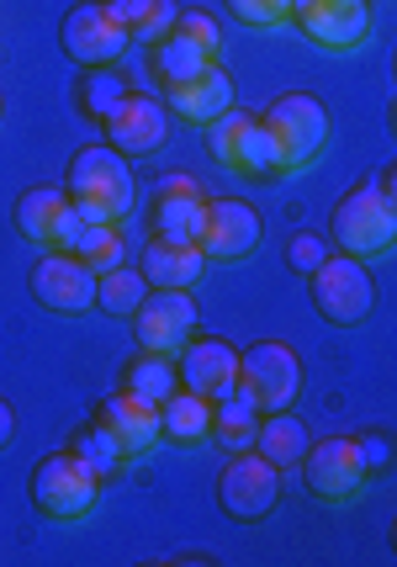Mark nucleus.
Listing matches in <instances>:
<instances>
[{
    "instance_id": "f257e3e1",
    "label": "nucleus",
    "mask_w": 397,
    "mask_h": 567,
    "mask_svg": "<svg viewBox=\"0 0 397 567\" xmlns=\"http://www.w3.org/2000/svg\"><path fill=\"white\" fill-rule=\"evenodd\" d=\"M64 197L85 223H127L133 202H138V181L112 144H85L70 159Z\"/></svg>"
},
{
    "instance_id": "f03ea898",
    "label": "nucleus",
    "mask_w": 397,
    "mask_h": 567,
    "mask_svg": "<svg viewBox=\"0 0 397 567\" xmlns=\"http://www.w3.org/2000/svg\"><path fill=\"white\" fill-rule=\"evenodd\" d=\"M328 239H334L339 255H355V260H382V255H393V245H397L393 186H382V181L349 186L345 197L334 202V213H328Z\"/></svg>"
},
{
    "instance_id": "7ed1b4c3",
    "label": "nucleus",
    "mask_w": 397,
    "mask_h": 567,
    "mask_svg": "<svg viewBox=\"0 0 397 567\" xmlns=\"http://www.w3.org/2000/svg\"><path fill=\"white\" fill-rule=\"evenodd\" d=\"M260 123H265V133H271L275 159H281V175L313 171L323 154H328V138H334L323 101L307 96V91H286V96H275L271 106L260 112Z\"/></svg>"
},
{
    "instance_id": "20e7f679",
    "label": "nucleus",
    "mask_w": 397,
    "mask_h": 567,
    "mask_svg": "<svg viewBox=\"0 0 397 567\" xmlns=\"http://www.w3.org/2000/svg\"><path fill=\"white\" fill-rule=\"evenodd\" d=\"M27 494H32V509L49 519V525H80V519H91V509H96L101 477L64 445V451H49L32 467V488Z\"/></svg>"
},
{
    "instance_id": "39448f33",
    "label": "nucleus",
    "mask_w": 397,
    "mask_h": 567,
    "mask_svg": "<svg viewBox=\"0 0 397 567\" xmlns=\"http://www.w3.org/2000/svg\"><path fill=\"white\" fill-rule=\"evenodd\" d=\"M207 154L223 171L249 175V181L281 175V159H275V144H271V133H265V123L254 112H239V106H228L223 117L207 123Z\"/></svg>"
},
{
    "instance_id": "423d86ee",
    "label": "nucleus",
    "mask_w": 397,
    "mask_h": 567,
    "mask_svg": "<svg viewBox=\"0 0 397 567\" xmlns=\"http://www.w3.org/2000/svg\"><path fill=\"white\" fill-rule=\"evenodd\" d=\"M281 504V467H271L260 451H228V467L218 472V509L239 525H260Z\"/></svg>"
},
{
    "instance_id": "0eeeda50",
    "label": "nucleus",
    "mask_w": 397,
    "mask_h": 567,
    "mask_svg": "<svg viewBox=\"0 0 397 567\" xmlns=\"http://www.w3.org/2000/svg\"><path fill=\"white\" fill-rule=\"evenodd\" d=\"M307 292H313V308L339 329L366 323L376 308V281L366 271V260H355V255H328L318 271L307 276Z\"/></svg>"
},
{
    "instance_id": "6e6552de",
    "label": "nucleus",
    "mask_w": 397,
    "mask_h": 567,
    "mask_svg": "<svg viewBox=\"0 0 397 567\" xmlns=\"http://www.w3.org/2000/svg\"><path fill=\"white\" fill-rule=\"evenodd\" d=\"M302 483H307V494L318 498V504H355V498L366 494V483H372V472H366V456H361V445L349 441V435H328V441L307 445L302 451Z\"/></svg>"
},
{
    "instance_id": "1a4fd4ad",
    "label": "nucleus",
    "mask_w": 397,
    "mask_h": 567,
    "mask_svg": "<svg viewBox=\"0 0 397 567\" xmlns=\"http://www.w3.org/2000/svg\"><path fill=\"white\" fill-rule=\"evenodd\" d=\"M239 388L254 398L260 414H275V409H292L302 393V361L292 346L281 340H260V346L239 350Z\"/></svg>"
},
{
    "instance_id": "9d476101",
    "label": "nucleus",
    "mask_w": 397,
    "mask_h": 567,
    "mask_svg": "<svg viewBox=\"0 0 397 567\" xmlns=\"http://www.w3.org/2000/svg\"><path fill=\"white\" fill-rule=\"evenodd\" d=\"M11 223H17V234H22L27 245L64 249V255L75 249L80 228H85V218L64 197V186H27L22 197H17V207H11Z\"/></svg>"
},
{
    "instance_id": "9b49d317",
    "label": "nucleus",
    "mask_w": 397,
    "mask_h": 567,
    "mask_svg": "<svg viewBox=\"0 0 397 567\" xmlns=\"http://www.w3.org/2000/svg\"><path fill=\"white\" fill-rule=\"evenodd\" d=\"M191 334H197V302L180 287H149L144 302L133 308V340H138V350L175 355Z\"/></svg>"
},
{
    "instance_id": "f8f14e48",
    "label": "nucleus",
    "mask_w": 397,
    "mask_h": 567,
    "mask_svg": "<svg viewBox=\"0 0 397 567\" xmlns=\"http://www.w3.org/2000/svg\"><path fill=\"white\" fill-rule=\"evenodd\" d=\"M59 43H64V53L75 59L80 70H96V64H117L133 38L101 0H80V6H70V17L59 27Z\"/></svg>"
},
{
    "instance_id": "ddd939ff",
    "label": "nucleus",
    "mask_w": 397,
    "mask_h": 567,
    "mask_svg": "<svg viewBox=\"0 0 397 567\" xmlns=\"http://www.w3.org/2000/svg\"><path fill=\"white\" fill-rule=\"evenodd\" d=\"M27 287H32V297L49 308V313H91L96 308V271L80 260V255H64V249H49L38 266H32V276H27Z\"/></svg>"
},
{
    "instance_id": "4468645a",
    "label": "nucleus",
    "mask_w": 397,
    "mask_h": 567,
    "mask_svg": "<svg viewBox=\"0 0 397 567\" xmlns=\"http://www.w3.org/2000/svg\"><path fill=\"white\" fill-rule=\"evenodd\" d=\"M101 127H106V144L117 148L123 159H144V154H159L170 144V112L149 91H127V101Z\"/></svg>"
},
{
    "instance_id": "2eb2a0df",
    "label": "nucleus",
    "mask_w": 397,
    "mask_h": 567,
    "mask_svg": "<svg viewBox=\"0 0 397 567\" xmlns=\"http://www.w3.org/2000/svg\"><path fill=\"white\" fill-rule=\"evenodd\" d=\"M254 245H260V213H254V202H244V197L207 202V223H201V245H197L207 260L233 266V260H249Z\"/></svg>"
},
{
    "instance_id": "dca6fc26",
    "label": "nucleus",
    "mask_w": 397,
    "mask_h": 567,
    "mask_svg": "<svg viewBox=\"0 0 397 567\" xmlns=\"http://www.w3.org/2000/svg\"><path fill=\"white\" fill-rule=\"evenodd\" d=\"M175 377H180V388L201 398H223L239 388V350L218 334H191L175 350Z\"/></svg>"
},
{
    "instance_id": "f3484780",
    "label": "nucleus",
    "mask_w": 397,
    "mask_h": 567,
    "mask_svg": "<svg viewBox=\"0 0 397 567\" xmlns=\"http://www.w3.org/2000/svg\"><path fill=\"white\" fill-rule=\"evenodd\" d=\"M228 106H233V74H228L223 64H207V70L191 74V80L165 85V112L191 127H207L212 117H223Z\"/></svg>"
},
{
    "instance_id": "a211bd4d",
    "label": "nucleus",
    "mask_w": 397,
    "mask_h": 567,
    "mask_svg": "<svg viewBox=\"0 0 397 567\" xmlns=\"http://www.w3.org/2000/svg\"><path fill=\"white\" fill-rule=\"evenodd\" d=\"M297 27L323 53H355L372 38V0H328L318 11L297 17Z\"/></svg>"
},
{
    "instance_id": "6ab92c4d",
    "label": "nucleus",
    "mask_w": 397,
    "mask_h": 567,
    "mask_svg": "<svg viewBox=\"0 0 397 567\" xmlns=\"http://www.w3.org/2000/svg\"><path fill=\"white\" fill-rule=\"evenodd\" d=\"M96 424H106V430H112V441L123 445L127 462L149 456L154 445H159V409H154V403H144V398H133L127 388H117V393L101 398Z\"/></svg>"
},
{
    "instance_id": "aec40b11",
    "label": "nucleus",
    "mask_w": 397,
    "mask_h": 567,
    "mask_svg": "<svg viewBox=\"0 0 397 567\" xmlns=\"http://www.w3.org/2000/svg\"><path fill=\"white\" fill-rule=\"evenodd\" d=\"M144 281L149 287H180V292H191L197 287V276L207 271V255L197 245H175V239H154L144 245Z\"/></svg>"
},
{
    "instance_id": "412c9836",
    "label": "nucleus",
    "mask_w": 397,
    "mask_h": 567,
    "mask_svg": "<svg viewBox=\"0 0 397 567\" xmlns=\"http://www.w3.org/2000/svg\"><path fill=\"white\" fill-rule=\"evenodd\" d=\"M212 435V398L191 393V388H175L165 403H159V441L170 445H207Z\"/></svg>"
},
{
    "instance_id": "4be33fe9",
    "label": "nucleus",
    "mask_w": 397,
    "mask_h": 567,
    "mask_svg": "<svg viewBox=\"0 0 397 567\" xmlns=\"http://www.w3.org/2000/svg\"><path fill=\"white\" fill-rule=\"evenodd\" d=\"M127 91H133V80H127L117 64H96V70H85L75 80V106L85 123H106L117 106L127 101Z\"/></svg>"
},
{
    "instance_id": "5701e85b",
    "label": "nucleus",
    "mask_w": 397,
    "mask_h": 567,
    "mask_svg": "<svg viewBox=\"0 0 397 567\" xmlns=\"http://www.w3.org/2000/svg\"><path fill=\"white\" fill-rule=\"evenodd\" d=\"M254 430H260V409H254V398H249L244 388L212 398V435H207V441H218L223 451H249V445H254Z\"/></svg>"
},
{
    "instance_id": "b1692460",
    "label": "nucleus",
    "mask_w": 397,
    "mask_h": 567,
    "mask_svg": "<svg viewBox=\"0 0 397 567\" xmlns=\"http://www.w3.org/2000/svg\"><path fill=\"white\" fill-rule=\"evenodd\" d=\"M207 223V197H154L149 202V234L175 239V245H201Z\"/></svg>"
},
{
    "instance_id": "393cba45",
    "label": "nucleus",
    "mask_w": 397,
    "mask_h": 567,
    "mask_svg": "<svg viewBox=\"0 0 397 567\" xmlns=\"http://www.w3.org/2000/svg\"><path fill=\"white\" fill-rule=\"evenodd\" d=\"M249 451H260L271 467H297L302 451H307V430H302V420H292L286 409L260 414V430H254V445H249Z\"/></svg>"
},
{
    "instance_id": "a878e982",
    "label": "nucleus",
    "mask_w": 397,
    "mask_h": 567,
    "mask_svg": "<svg viewBox=\"0 0 397 567\" xmlns=\"http://www.w3.org/2000/svg\"><path fill=\"white\" fill-rule=\"evenodd\" d=\"M207 64H218L207 49H197V43H186L180 32H165V38H154L149 43V70L159 85H175V80H191V74H201Z\"/></svg>"
},
{
    "instance_id": "bb28decb",
    "label": "nucleus",
    "mask_w": 397,
    "mask_h": 567,
    "mask_svg": "<svg viewBox=\"0 0 397 567\" xmlns=\"http://www.w3.org/2000/svg\"><path fill=\"white\" fill-rule=\"evenodd\" d=\"M123 388L133 398H144V403H165V398L180 388V377H175V355H159V350H138L123 371Z\"/></svg>"
},
{
    "instance_id": "cd10ccee",
    "label": "nucleus",
    "mask_w": 397,
    "mask_h": 567,
    "mask_svg": "<svg viewBox=\"0 0 397 567\" xmlns=\"http://www.w3.org/2000/svg\"><path fill=\"white\" fill-rule=\"evenodd\" d=\"M144 292H149V281H144V271L138 266H112V271H96V308L106 313V319H133V308L144 302Z\"/></svg>"
},
{
    "instance_id": "c85d7f7f",
    "label": "nucleus",
    "mask_w": 397,
    "mask_h": 567,
    "mask_svg": "<svg viewBox=\"0 0 397 567\" xmlns=\"http://www.w3.org/2000/svg\"><path fill=\"white\" fill-rule=\"evenodd\" d=\"M101 6L127 27L133 43H154V38H165L175 22V0H101Z\"/></svg>"
},
{
    "instance_id": "c756f323",
    "label": "nucleus",
    "mask_w": 397,
    "mask_h": 567,
    "mask_svg": "<svg viewBox=\"0 0 397 567\" xmlns=\"http://www.w3.org/2000/svg\"><path fill=\"white\" fill-rule=\"evenodd\" d=\"M70 255H80L91 271H112L127 260V245H123V223H85L80 239Z\"/></svg>"
},
{
    "instance_id": "7c9ffc66",
    "label": "nucleus",
    "mask_w": 397,
    "mask_h": 567,
    "mask_svg": "<svg viewBox=\"0 0 397 567\" xmlns=\"http://www.w3.org/2000/svg\"><path fill=\"white\" fill-rule=\"evenodd\" d=\"M70 451H75L85 467L96 472V477H112V472H123L127 467V456H123V445L112 441V430L106 424H80L75 430V441H70Z\"/></svg>"
},
{
    "instance_id": "2f4dec72",
    "label": "nucleus",
    "mask_w": 397,
    "mask_h": 567,
    "mask_svg": "<svg viewBox=\"0 0 397 567\" xmlns=\"http://www.w3.org/2000/svg\"><path fill=\"white\" fill-rule=\"evenodd\" d=\"M228 17L254 32H271V27L292 22V0H228Z\"/></svg>"
},
{
    "instance_id": "473e14b6",
    "label": "nucleus",
    "mask_w": 397,
    "mask_h": 567,
    "mask_svg": "<svg viewBox=\"0 0 397 567\" xmlns=\"http://www.w3.org/2000/svg\"><path fill=\"white\" fill-rule=\"evenodd\" d=\"M328 255H334V249H328V239H323V234H307V228H302V234H292V239H286V266H292L297 276H313Z\"/></svg>"
},
{
    "instance_id": "72a5a7b5",
    "label": "nucleus",
    "mask_w": 397,
    "mask_h": 567,
    "mask_svg": "<svg viewBox=\"0 0 397 567\" xmlns=\"http://www.w3.org/2000/svg\"><path fill=\"white\" fill-rule=\"evenodd\" d=\"M170 32H180L186 43H197V49H207L212 59H218V22L207 17V11H175V22H170Z\"/></svg>"
},
{
    "instance_id": "f704fd0d",
    "label": "nucleus",
    "mask_w": 397,
    "mask_h": 567,
    "mask_svg": "<svg viewBox=\"0 0 397 567\" xmlns=\"http://www.w3.org/2000/svg\"><path fill=\"white\" fill-rule=\"evenodd\" d=\"M154 197H201V186H197V181H191L186 171H170V175H159V181H154L149 202H154Z\"/></svg>"
},
{
    "instance_id": "c9c22d12",
    "label": "nucleus",
    "mask_w": 397,
    "mask_h": 567,
    "mask_svg": "<svg viewBox=\"0 0 397 567\" xmlns=\"http://www.w3.org/2000/svg\"><path fill=\"white\" fill-rule=\"evenodd\" d=\"M355 445H361V456H366V472H387V462H393V451H387V435H355Z\"/></svg>"
},
{
    "instance_id": "e433bc0d",
    "label": "nucleus",
    "mask_w": 397,
    "mask_h": 567,
    "mask_svg": "<svg viewBox=\"0 0 397 567\" xmlns=\"http://www.w3.org/2000/svg\"><path fill=\"white\" fill-rule=\"evenodd\" d=\"M11 441H17V414H11V403L0 398V451H6Z\"/></svg>"
},
{
    "instance_id": "4c0bfd02",
    "label": "nucleus",
    "mask_w": 397,
    "mask_h": 567,
    "mask_svg": "<svg viewBox=\"0 0 397 567\" xmlns=\"http://www.w3.org/2000/svg\"><path fill=\"white\" fill-rule=\"evenodd\" d=\"M0 112H6V101H0Z\"/></svg>"
}]
</instances>
